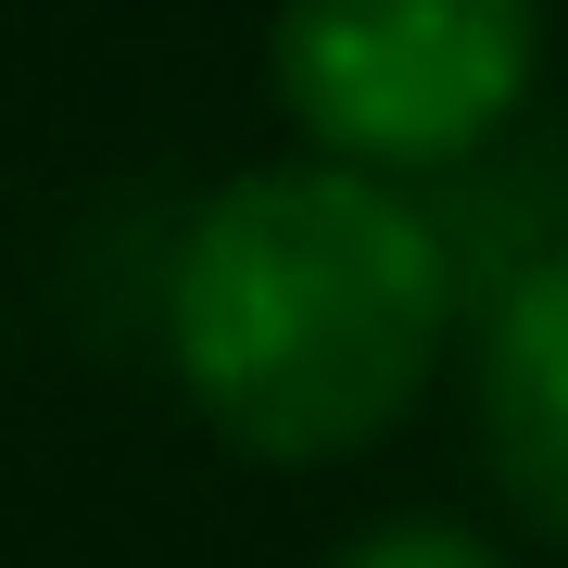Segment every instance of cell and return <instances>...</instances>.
Wrapping results in <instances>:
<instances>
[{
    "label": "cell",
    "instance_id": "obj_4",
    "mask_svg": "<svg viewBox=\"0 0 568 568\" xmlns=\"http://www.w3.org/2000/svg\"><path fill=\"white\" fill-rule=\"evenodd\" d=\"M316 568H518V556L480 544V530H455V518H379L354 544H328Z\"/></svg>",
    "mask_w": 568,
    "mask_h": 568
},
{
    "label": "cell",
    "instance_id": "obj_1",
    "mask_svg": "<svg viewBox=\"0 0 568 568\" xmlns=\"http://www.w3.org/2000/svg\"><path fill=\"white\" fill-rule=\"evenodd\" d=\"M455 342V253L366 164H253L178 227L164 354L253 467H342L417 417Z\"/></svg>",
    "mask_w": 568,
    "mask_h": 568
},
{
    "label": "cell",
    "instance_id": "obj_3",
    "mask_svg": "<svg viewBox=\"0 0 568 568\" xmlns=\"http://www.w3.org/2000/svg\"><path fill=\"white\" fill-rule=\"evenodd\" d=\"M480 455L506 506L544 544H568V253L530 265L506 316L480 328Z\"/></svg>",
    "mask_w": 568,
    "mask_h": 568
},
{
    "label": "cell",
    "instance_id": "obj_2",
    "mask_svg": "<svg viewBox=\"0 0 568 568\" xmlns=\"http://www.w3.org/2000/svg\"><path fill=\"white\" fill-rule=\"evenodd\" d=\"M265 77L328 164L417 178L480 152L544 77V0H278Z\"/></svg>",
    "mask_w": 568,
    "mask_h": 568
}]
</instances>
